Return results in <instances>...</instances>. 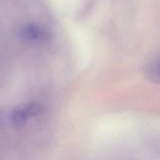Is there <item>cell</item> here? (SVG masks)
Segmentation results:
<instances>
[{
  "label": "cell",
  "mask_w": 160,
  "mask_h": 160,
  "mask_svg": "<svg viewBox=\"0 0 160 160\" xmlns=\"http://www.w3.org/2000/svg\"><path fill=\"white\" fill-rule=\"evenodd\" d=\"M41 112V106L37 103H29L17 108L12 115V122L15 126L21 127L27 123L31 117L38 115Z\"/></svg>",
  "instance_id": "6da1fadb"
},
{
  "label": "cell",
  "mask_w": 160,
  "mask_h": 160,
  "mask_svg": "<svg viewBox=\"0 0 160 160\" xmlns=\"http://www.w3.org/2000/svg\"><path fill=\"white\" fill-rule=\"evenodd\" d=\"M22 36L23 38L29 42H43L47 39L48 33L42 25L38 23H31L23 28Z\"/></svg>",
  "instance_id": "7a4b0ae2"
},
{
  "label": "cell",
  "mask_w": 160,
  "mask_h": 160,
  "mask_svg": "<svg viewBox=\"0 0 160 160\" xmlns=\"http://www.w3.org/2000/svg\"><path fill=\"white\" fill-rule=\"evenodd\" d=\"M145 74L150 81L160 83V57L156 58L148 64L145 68Z\"/></svg>",
  "instance_id": "3957f363"
}]
</instances>
